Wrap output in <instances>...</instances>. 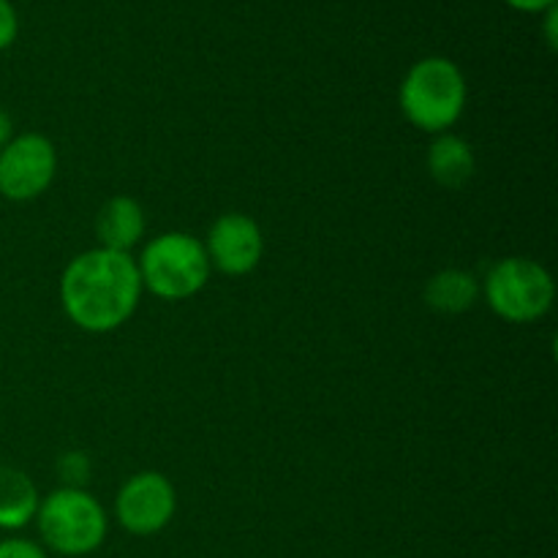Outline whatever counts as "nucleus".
I'll return each mask as SVG.
<instances>
[{
  "mask_svg": "<svg viewBox=\"0 0 558 558\" xmlns=\"http://www.w3.org/2000/svg\"><path fill=\"white\" fill-rule=\"evenodd\" d=\"M142 278L131 254L90 248L74 256L60 278L65 316L85 332H112L134 316L142 298Z\"/></svg>",
  "mask_w": 558,
  "mask_h": 558,
  "instance_id": "1",
  "label": "nucleus"
},
{
  "mask_svg": "<svg viewBox=\"0 0 558 558\" xmlns=\"http://www.w3.org/2000/svg\"><path fill=\"white\" fill-rule=\"evenodd\" d=\"M398 101L414 129L434 136L445 134L466 107V80L452 60L425 58L403 76Z\"/></svg>",
  "mask_w": 558,
  "mask_h": 558,
  "instance_id": "2",
  "label": "nucleus"
},
{
  "mask_svg": "<svg viewBox=\"0 0 558 558\" xmlns=\"http://www.w3.org/2000/svg\"><path fill=\"white\" fill-rule=\"evenodd\" d=\"M142 289L167 303H180L205 289L210 281V259L202 240L185 232H163L142 248L140 259Z\"/></svg>",
  "mask_w": 558,
  "mask_h": 558,
  "instance_id": "3",
  "label": "nucleus"
},
{
  "mask_svg": "<svg viewBox=\"0 0 558 558\" xmlns=\"http://www.w3.org/2000/svg\"><path fill=\"white\" fill-rule=\"evenodd\" d=\"M38 534L49 550L60 556H87L98 550L107 539V512L82 488L52 490L41 499L36 512Z\"/></svg>",
  "mask_w": 558,
  "mask_h": 558,
  "instance_id": "4",
  "label": "nucleus"
},
{
  "mask_svg": "<svg viewBox=\"0 0 558 558\" xmlns=\"http://www.w3.org/2000/svg\"><path fill=\"white\" fill-rule=\"evenodd\" d=\"M483 298L499 319L510 325H532L550 311L556 287L539 262L529 256H507L485 276Z\"/></svg>",
  "mask_w": 558,
  "mask_h": 558,
  "instance_id": "5",
  "label": "nucleus"
},
{
  "mask_svg": "<svg viewBox=\"0 0 558 558\" xmlns=\"http://www.w3.org/2000/svg\"><path fill=\"white\" fill-rule=\"evenodd\" d=\"M58 150L44 134H20L0 150V196L31 202L52 185Z\"/></svg>",
  "mask_w": 558,
  "mask_h": 558,
  "instance_id": "6",
  "label": "nucleus"
},
{
  "mask_svg": "<svg viewBox=\"0 0 558 558\" xmlns=\"http://www.w3.org/2000/svg\"><path fill=\"white\" fill-rule=\"evenodd\" d=\"M178 510L174 485L161 472H140L123 483L114 496V518L134 537L163 532Z\"/></svg>",
  "mask_w": 558,
  "mask_h": 558,
  "instance_id": "7",
  "label": "nucleus"
},
{
  "mask_svg": "<svg viewBox=\"0 0 558 558\" xmlns=\"http://www.w3.org/2000/svg\"><path fill=\"white\" fill-rule=\"evenodd\" d=\"M205 251L210 267L223 276H248L265 254V238L254 218L243 213H223L207 232Z\"/></svg>",
  "mask_w": 558,
  "mask_h": 558,
  "instance_id": "8",
  "label": "nucleus"
},
{
  "mask_svg": "<svg viewBox=\"0 0 558 558\" xmlns=\"http://www.w3.org/2000/svg\"><path fill=\"white\" fill-rule=\"evenodd\" d=\"M145 227V210L134 196H112L96 216V234L98 243H101L98 248L129 254L142 240Z\"/></svg>",
  "mask_w": 558,
  "mask_h": 558,
  "instance_id": "9",
  "label": "nucleus"
},
{
  "mask_svg": "<svg viewBox=\"0 0 558 558\" xmlns=\"http://www.w3.org/2000/svg\"><path fill=\"white\" fill-rule=\"evenodd\" d=\"M425 161H428L430 178L450 191L463 189V185L474 178V167H477V163H474L472 145H469L466 140H461V136L450 134V131L436 134V140L430 142L428 158H425Z\"/></svg>",
  "mask_w": 558,
  "mask_h": 558,
  "instance_id": "10",
  "label": "nucleus"
},
{
  "mask_svg": "<svg viewBox=\"0 0 558 558\" xmlns=\"http://www.w3.org/2000/svg\"><path fill=\"white\" fill-rule=\"evenodd\" d=\"M38 496L36 483L22 469L0 466V529L3 532H20L27 523L36 521Z\"/></svg>",
  "mask_w": 558,
  "mask_h": 558,
  "instance_id": "11",
  "label": "nucleus"
},
{
  "mask_svg": "<svg viewBox=\"0 0 558 558\" xmlns=\"http://www.w3.org/2000/svg\"><path fill=\"white\" fill-rule=\"evenodd\" d=\"M480 294V283L472 272L458 270V267H447V270L436 272L425 287V303L428 308L439 311V314H463L474 305Z\"/></svg>",
  "mask_w": 558,
  "mask_h": 558,
  "instance_id": "12",
  "label": "nucleus"
},
{
  "mask_svg": "<svg viewBox=\"0 0 558 558\" xmlns=\"http://www.w3.org/2000/svg\"><path fill=\"white\" fill-rule=\"evenodd\" d=\"M0 558H49L47 550L38 543L25 537H5L0 539Z\"/></svg>",
  "mask_w": 558,
  "mask_h": 558,
  "instance_id": "13",
  "label": "nucleus"
},
{
  "mask_svg": "<svg viewBox=\"0 0 558 558\" xmlns=\"http://www.w3.org/2000/svg\"><path fill=\"white\" fill-rule=\"evenodd\" d=\"M16 31H20V20H16L14 5L9 0H0V52L14 44Z\"/></svg>",
  "mask_w": 558,
  "mask_h": 558,
  "instance_id": "14",
  "label": "nucleus"
},
{
  "mask_svg": "<svg viewBox=\"0 0 558 558\" xmlns=\"http://www.w3.org/2000/svg\"><path fill=\"white\" fill-rule=\"evenodd\" d=\"M60 472H63V477L71 480V483H82V480L87 477V458L82 456V452H69V456H63V461H60Z\"/></svg>",
  "mask_w": 558,
  "mask_h": 558,
  "instance_id": "15",
  "label": "nucleus"
},
{
  "mask_svg": "<svg viewBox=\"0 0 558 558\" xmlns=\"http://www.w3.org/2000/svg\"><path fill=\"white\" fill-rule=\"evenodd\" d=\"M507 3L518 11H548L554 9L556 0H507Z\"/></svg>",
  "mask_w": 558,
  "mask_h": 558,
  "instance_id": "16",
  "label": "nucleus"
},
{
  "mask_svg": "<svg viewBox=\"0 0 558 558\" xmlns=\"http://www.w3.org/2000/svg\"><path fill=\"white\" fill-rule=\"evenodd\" d=\"M11 140H14V120H11V114L0 107V150H3Z\"/></svg>",
  "mask_w": 558,
  "mask_h": 558,
  "instance_id": "17",
  "label": "nucleus"
},
{
  "mask_svg": "<svg viewBox=\"0 0 558 558\" xmlns=\"http://www.w3.org/2000/svg\"><path fill=\"white\" fill-rule=\"evenodd\" d=\"M545 33H548L550 49H556V9H548V25H545Z\"/></svg>",
  "mask_w": 558,
  "mask_h": 558,
  "instance_id": "18",
  "label": "nucleus"
}]
</instances>
